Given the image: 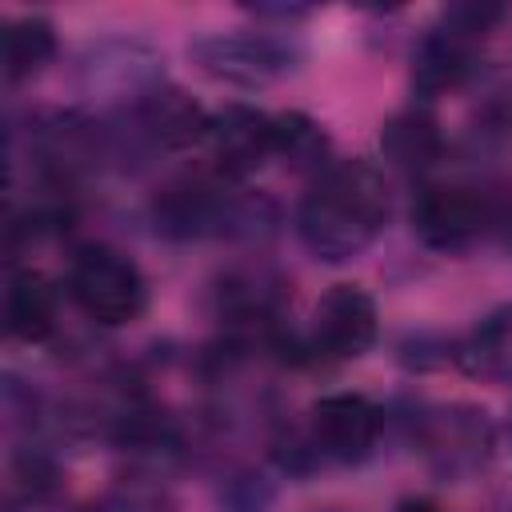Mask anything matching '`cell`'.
<instances>
[{"mask_svg": "<svg viewBox=\"0 0 512 512\" xmlns=\"http://www.w3.org/2000/svg\"><path fill=\"white\" fill-rule=\"evenodd\" d=\"M56 24L40 12H24L4 20V80L8 88H20L36 80L56 60Z\"/></svg>", "mask_w": 512, "mask_h": 512, "instance_id": "obj_15", "label": "cell"}, {"mask_svg": "<svg viewBox=\"0 0 512 512\" xmlns=\"http://www.w3.org/2000/svg\"><path fill=\"white\" fill-rule=\"evenodd\" d=\"M380 156L404 176H428L448 156L444 124L428 104H404L380 124Z\"/></svg>", "mask_w": 512, "mask_h": 512, "instance_id": "obj_12", "label": "cell"}, {"mask_svg": "<svg viewBox=\"0 0 512 512\" xmlns=\"http://www.w3.org/2000/svg\"><path fill=\"white\" fill-rule=\"evenodd\" d=\"M160 80H168L160 52L136 36H104L80 56V92L100 100L96 112L124 108Z\"/></svg>", "mask_w": 512, "mask_h": 512, "instance_id": "obj_9", "label": "cell"}, {"mask_svg": "<svg viewBox=\"0 0 512 512\" xmlns=\"http://www.w3.org/2000/svg\"><path fill=\"white\" fill-rule=\"evenodd\" d=\"M248 16H256V24L288 28V32H292V24L308 20V16H312V8H304V4H252V8H248Z\"/></svg>", "mask_w": 512, "mask_h": 512, "instance_id": "obj_19", "label": "cell"}, {"mask_svg": "<svg viewBox=\"0 0 512 512\" xmlns=\"http://www.w3.org/2000/svg\"><path fill=\"white\" fill-rule=\"evenodd\" d=\"M216 512H272L276 504V480L264 468L232 464L216 480Z\"/></svg>", "mask_w": 512, "mask_h": 512, "instance_id": "obj_17", "label": "cell"}, {"mask_svg": "<svg viewBox=\"0 0 512 512\" xmlns=\"http://www.w3.org/2000/svg\"><path fill=\"white\" fill-rule=\"evenodd\" d=\"M400 428L420 464L448 484L480 476L500 444V428L488 408L468 400H404Z\"/></svg>", "mask_w": 512, "mask_h": 512, "instance_id": "obj_4", "label": "cell"}, {"mask_svg": "<svg viewBox=\"0 0 512 512\" xmlns=\"http://www.w3.org/2000/svg\"><path fill=\"white\" fill-rule=\"evenodd\" d=\"M456 368L512 388V304L480 316L464 336H456Z\"/></svg>", "mask_w": 512, "mask_h": 512, "instance_id": "obj_14", "label": "cell"}, {"mask_svg": "<svg viewBox=\"0 0 512 512\" xmlns=\"http://www.w3.org/2000/svg\"><path fill=\"white\" fill-rule=\"evenodd\" d=\"M188 60L216 84L228 88H272L300 72L304 44L288 28H228V32H200L188 44Z\"/></svg>", "mask_w": 512, "mask_h": 512, "instance_id": "obj_5", "label": "cell"}, {"mask_svg": "<svg viewBox=\"0 0 512 512\" xmlns=\"http://www.w3.org/2000/svg\"><path fill=\"white\" fill-rule=\"evenodd\" d=\"M400 360L412 368V372H428V368H444V364H456V340H440V336H408L400 344Z\"/></svg>", "mask_w": 512, "mask_h": 512, "instance_id": "obj_18", "label": "cell"}, {"mask_svg": "<svg viewBox=\"0 0 512 512\" xmlns=\"http://www.w3.org/2000/svg\"><path fill=\"white\" fill-rule=\"evenodd\" d=\"M204 148L212 156V168L248 180L268 160H276V112H264L256 104H224L212 112Z\"/></svg>", "mask_w": 512, "mask_h": 512, "instance_id": "obj_11", "label": "cell"}, {"mask_svg": "<svg viewBox=\"0 0 512 512\" xmlns=\"http://www.w3.org/2000/svg\"><path fill=\"white\" fill-rule=\"evenodd\" d=\"M4 328L12 340L36 348L60 332V288L32 264H16L4 288Z\"/></svg>", "mask_w": 512, "mask_h": 512, "instance_id": "obj_13", "label": "cell"}, {"mask_svg": "<svg viewBox=\"0 0 512 512\" xmlns=\"http://www.w3.org/2000/svg\"><path fill=\"white\" fill-rule=\"evenodd\" d=\"M276 160L296 176H320L336 160L328 128L300 108L276 112Z\"/></svg>", "mask_w": 512, "mask_h": 512, "instance_id": "obj_16", "label": "cell"}, {"mask_svg": "<svg viewBox=\"0 0 512 512\" xmlns=\"http://www.w3.org/2000/svg\"><path fill=\"white\" fill-rule=\"evenodd\" d=\"M64 292L76 304V312L96 328L136 324L148 308V276L124 248L104 240L72 248L64 268Z\"/></svg>", "mask_w": 512, "mask_h": 512, "instance_id": "obj_6", "label": "cell"}, {"mask_svg": "<svg viewBox=\"0 0 512 512\" xmlns=\"http://www.w3.org/2000/svg\"><path fill=\"white\" fill-rule=\"evenodd\" d=\"M408 224L424 248L448 256L500 240L512 232V180L476 176V180L420 184L408 208Z\"/></svg>", "mask_w": 512, "mask_h": 512, "instance_id": "obj_3", "label": "cell"}, {"mask_svg": "<svg viewBox=\"0 0 512 512\" xmlns=\"http://www.w3.org/2000/svg\"><path fill=\"white\" fill-rule=\"evenodd\" d=\"M392 212L388 180L372 160H332L320 176L308 180L296 204V236L324 264H348L364 256L384 232Z\"/></svg>", "mask_w": 512, "mask_h": 512, "instance_id": "obj_2", "label": "cell"}, {"mask_svg": "<svg viewBox=\"0 0 512 512\" xmlns=\"http://www.w3.org/2000/svg\"><path fill=\"white\" fill-rule=\"evenodd\" d=\"M392 512H448L444 504H436V500H428V496H404Z\"/></svg>", "mask_w": 512, "mask_h": 512, "instance_id": "obj_20", "label": "cell"}, {"mask_svg": "<svg viewBox=\"0 0 512 512\" xmlns=\"http://www.w3.org/2000/svg\"><path fill=\"white\" fill-rule=\"evenodd\" d=\"M380 336V312L368 288L360 284H332L308 320L304 356L308 364H348L372 352Z\"/></svg>", "mask_w": 512, "mask_h": 512, "instance_id": "obj_8", "label": "cell"}, {"mask_svg": "<svg viewBox=\"0 0 512 512\" xmlns=\"http://www.w3.org/2000/svg\"><path fill=\"white\" fill-rule=\"evenodd\" d=\"M504 444H508V452H512V408H508V420H504Z\"/></svg>", "mask_w": 512, "mask_h": 512, "instance_id": "obj_21", "label": "cell"}, {"mask_svg": "<svg viewBox=\"0 0 512 512\" xmlns=\"http://www.w3.org/2000/svg\"><path fill=\"white\" fill-rule=\"evenodd\" d=\"M480 48H484L480 36H468L444 20H432L412 48V68H408L412 104L432 108V100L472 84L480 76Z\"/></svg>", "mask_w": 512, "mask_h": 512, "instance_id": "obj_10", "label": "cell"}, {"mask_svg": "<svg viewBox=\"0 0 512 512\" xmlns=\"http://www.w3.org/2000/svg\"><path fill=\"white\" fill-rule=\"evenodd\" d=\"M148 224L160 240L200 244V240H232L256 244L276 232L280 208L268 192L248 188L220 168H196L164 180L148 200Z\"/></svg>", "mask_w": 512, "mask_h": 512, "instance_id": "obj_1", "label": "cell"}, {"mask_svg": "<svg viewBox=\"0 0 512 512\" xmlns=\"http://www.w3.org/2000/svg\"><path fill=\"white\" fill-rule=\"evenodd\" d=\"M300 428L320 468H352L376 456L380 436L388 428V408L364 392H324L308 408Z\"/></svg>", "mask_w": 512, "mask_h": 512, "instance_id": "obj_7", "label": "cell"}]
</instances>
